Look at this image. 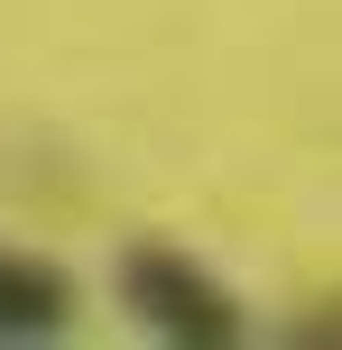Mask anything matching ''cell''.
Returning <instances> with one entry per match:
<instances>
[{
    "label": "cell",
    "mask_w": 342,
    "mask_h": 350,
    "mask_svg": "<svg viewBox=\"0 0 342 350\" xmlns=\"http://www.w3.org/2000/svg\"><path fill=\"white\" fill-rule=\"evenodd\" d=\"M84 295L56 258H28V249H0V341L28 350V341H65Z\"/></svg>",
    "instance_id": "cell-2"
},
{
    "label": "cell",
    "mask_w": 342,
    "mask_h": 350,
    "mask_svg": "<svg viewBox=\"0 0 342 350\" xmlns=\"http://www.w3.org/2000/svg\"><path fill=\"white\" fill-rule=\"evenodd\" d=\"M121 304L139 314L148 341H176V350H232L250 341V314L241 295L176 240H130L121 249Z\"/></svg>",
    "instance_id": "cell-1"
}]
</instances>
